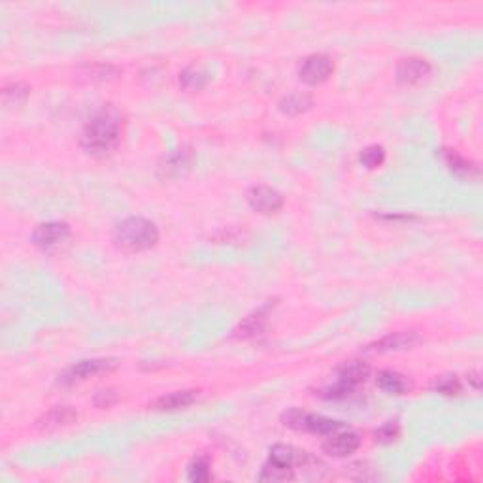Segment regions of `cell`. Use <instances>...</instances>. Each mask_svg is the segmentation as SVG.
I'll return each mask as SVG.
<instances>
[{
	"label": "cell",
	"instance_id": "1",
	"mask_svg": "<svg viewBox=\"0 0 483 483\" xmlns=\"http://www.w3.org/2000/svg\"><path fill=\"white\" fill-rule=\"evenodd\" d=\"M123 131V116L113 106L98 110L81 132V148L91 155L104 157L116 150Z\"/></svg>",
	"mask_w": 483,
	"mask_h": 483
},
{
	"label": "cell",
	"instance_id": "2",
	"mask_svg": "<svg viewBox=\"0 0 483 483\" xmlns=\"http://www.w3.org/2000/svg\"><path fill=\"white\" fill-rule=\"evenodd\" d=\"M113 242L119 249L129 253L145 251L159 242V230L144 217H127L113 230Z\"/></svg>",
	"mask_w": 483,
	"mask_h": 483
},
{
	"label": "cell",
	"instance_id": "3",
	"mask_svg": "<svg viewBox=\"0 0 483 483\" xmlns=\"http://www.w3.org/2000/svg\"><path fill=\"white\" fill-rule=\"evenodd\" d=\"M368 374H370V368L365 363H361V361H351V363H346L344 366H340L338 381H336V386L333 389H328L326 399H344L355 387L365 383Z\"/></svg>",
	"mask_w": 483,
	"mask_h": 483
},
{
	"label": "cell",
	"instance_id": "4",
	"mask_svg": "<svg viewBox=\"0 0 483 483\" xmlns=\"http://www.w3.org/2000/svg\"><path fill=\"white\" fill-rule=\"evenodd\" d=\"M116 361L111 359H89V361H79L78 365H74L72 368H68L63 376H59L61 386H74V383H79L84 379L91 378L95 374L106 372V370H111L116 368Z\"/></svg>",
	"mask_w": 483,
	"mask_h": 483
},
{
	"label": "cell",
	"instance_id": "5",
	"mask_svg": "<svg viewBox=\"0 0 483 483\" xmlns=\"http://www.w3.org/2000/svg\"><path fill=\"white\" fill-rule=\"evenodd\" d=\"M333 70L334 65L331 57L317 53V55H310L308 59H304L299 70V78L306 85H321L331 78Z\"/></svg>",
	"mask_w": 483,
	"mask_h": 483
},
{
	"label": "cell",
	"instance_id": "6",
	"mask_svg": "<svg viewBox=\"0 0 483 483\" xmlns=\"http://www.w3.org/2000/svg\"><path fill=\"white\" fill-rule=\"evenodd\" d=\"M70 236V227L66 223H44L38 229L34 230L33 242L44 251H52V249L59 248L61 244H65Z\"/></svg>",
	"mask_w": 483,
	"mask_h": 483
},
{
	"label": "cell",
	"instance_id": "7",
	"mask_svg": "<svg viewBox=\"0 0 483 483\" xmlns=\"http://www.w3.org/2000/svg\"><path fill=\"white\" fill-rule=\"evenodd\" d=\"M421 342V336H419L415 331H400V333H393L383 336L378 342H374L370 346L366 347L368 353H393V351H404V349H410V347L418 346Z\"/></svg>",
	"mask_w": 483,
	"mask_h": 483
},
{
	"label": "cell",
	"instance_id": "8",
	"mask_svg": "<svg viewBox=\"0 0 483 483\" xmlns=\"http://www.w3.org/2000/svg\"><path fill=\"white\" fill-rule=\"evenodd\" d=\"M248 204L255 212L259 214H264V216H270V214H276L278 209L283 206V196L278 193L272 187H267V185H257V187H251L248 191Z\"/></svg>",
	"mask_w": 483,
	"mask_h": 483
},
{
	"label": "cell",
	"instance_id": "9",
	"mask_svg": "<svg viewBox=\"0 0 483 483\" xmlns=\"http://www.w3.org/2000/svg\"><path fill=\"white\" fill-rule=\"evenodd\" d=\"M361 438L355 434V432H340V434H334L326 440L323 444V451L331 457L342 459L349 457L351 453L359 450Z\"/></svg>",
	"mask_w": 483,
	"mask_h": 483
},
{
	"label": "cell",
	"instance_id": "10",
	"mask_svg": "<svg viewBox=\"0 0 483 483\" xmlns=\"http://www.w3.org/2000/svg\"><path fill=\"white\" fill-rule=\"evenodd\" d=\"M429 72H431V65L425 59L419 57L402 59L397 66V81L402 85H413L421 81Z\"/></svg>",
	"mask_w": 483,
	"mask_h": 483
},
{
	"label": "cell",
	"instance_id": "11",
	"mask_svg": "<svg viewBox=\"0 0 483 483\" xmlns=\"http://www.w3.org/2000/svg\"><path fill=\"white\" fill-rule=\"evenodd\" d=\"M378 387L387 395H404V393L410 391L411 383L408 381L406 376L399 372H393V370H381L378 374Z\"/></svg>",
	"mask_w": 483,
	"mask_h": 483
},
{
	"label": "cell",
	"instance_id": "12",
	"mask_svg": "<svg viewBox=\"0 0 483 483\" xmlns=\"http://www.w3.org/2000/svg\"><path fill=\"white\" fill-rule=\"evenodd\" d=\"M196 397H198V391L170 393V395H164V397L155 400V402H153V408L161 411L180 410V408H187L189 404H193L196 400Z\"/></svg>",
	"mask_w": 483,
	"mask_h": 483
},
{
	"label": "cell",
	"instance_id": "13",
	"mask_svg": "<svg viewBox=\"0 0 483 483\" xmlns=\"http://www.w3.org/2000/svg\"><path fill=\"white\" fill-rule=\"evenodd\" d=\"M444 161L445 164L450 166V170L453 174H457L461 177H477L480 176V170L472 161L464 159L459 155L457 151H444Z\"/></svg>",
	"mask_w": 483,
	"mask_h": 483
},
{
	"label": "cell",
	"instance_id": "14",
	"mask_svg": "<svg viewBox=\"0 0 483 483\" xmlns=\"http://www.w3.org/2000/svg\"><path fill=\"white\" fill-rule=\"evenodd\" d=\"M312 102L314 100L306 93H293V95L281 98L278 106H280L281 113H285V116H301L312 108Z\"/></svg>",
	"mask_w": 483,
	"mask_h": 483
},
{
	"label": "cell",
	"instance_id": "15",
	"mask_svg": "<svg viewBox=\"0 0 483 483\" xmlns=\"http://www.w3.org/2000/svg\"><path fill=\"white\" fill-rule=\"evenodd\" d=\"M74 419H76V411L68 406H63V408H53L52 411H47L36 425L40 429H57V427L70 425Z\"/></svg>",
	"mask_w": 483,
	"mask_h": 483
},
{
	"label": "cell",
	"instance_id": "16",
	"mask_svg": "<svg viewBox=\"0 0 483 483\" xmlns=\"http://www.w3.org/2000/svg\"><path fill=\"white\" fill-rule=\"evenodd\" d=\"M191 166V155L187 151H177L174 155L164 159V163L159 166L164 177H177L182 176L185 170Z\"/></svg>",
	"mask_w": 483,
	"mask_h": 483
},
{
	"label": "cell",
	"instance_id": "17",
	"mask_svg": "<svg viewBox=\"0 0 483 483\" xmlns=\"http://www.w3.org/2000/svg\"><path fill=\"white\" fill-rule=\"evenodd\" d=\"M342 423L334 421V419L323 418V415H314V413H306V421H304V431L314 432V434H333V432L340 431Z\"/></svg>",
	"mask_w": 483,
	"mask_h": 483
},
{
	"label": "cell",
	"instance_id": "18",
	"mask_svg": "<svg viewBox=\"0 0 483 483\" xmlns=\"http://www.w3.org/2000/svg\"><path fill=\"white\" fill-rule=\"evenodd\" d=\"M261 482H287V480H293V468L291 466H281V464L270 463L264 464L261 476H259Z\"/></svg>",
	"mask_w": 483,
	"mask_h": 483
},
{
	"label": "cell",
	"instance_id": "19",
	"mask_svg": "<svg viewBox=\"0 0 483 483\" xmlns=\"http://www.w3.org/2000/svg\"><path fill=\"white\" fill-rule=\"evenodd\" d=\"M180 84L187 91H200L204 85L208 84V76L200 68H187V70H183Z\"/></svg>",
	"mask_w": 483,
	"mask_h": 483
},
{
	"label": "cell",
	"instance_id": "20",
	"mask_svg": "<svg viewBox=\"0 0 483 483\" xmlns=\"http://www.w3.org/2000/svg\"><path fill=\"white\" fill-rule=\"evenodd\" d=\"M187 480L193 483H204L212 480V470H209V461L206 457L195 459L187 468Z\"/></svg>",
	"mask_w": 483,
	"mask_h": 483
},
{
	"label": "cell",
	"instance_id": "21",
	"mask_svg": "<svg viewBox=\"0 0 483 483\" xmlns=\"http://www.w3.org/2000/svg\"><path fill=\"white\" fill-rule=\"evenodd\" d=\"M359 159L361 163H363V166H366L368 170L378 168V166H381L383 161H386V150H383L381 145H368V148H365V150L361 151Z\"/></svg>",
	"mask_w": 483,
	"mask_h": 483
},
{
	"label": "cell",
	"instance_id": "22",
	"mask_svg": "<svg viewBox=\"0 0 483 483\" xmlns=\"http://www.w3.org/2000/svg\"><path fill=\"white\" fill-rule=\"evenodd\" d=\"M270 461L276 464H281V466H291L293 468L294 461H296V453L291 445L278 444L270 450Z\"/></svg>",
	"mask_w": 483,
	"mask_h": 483
},
{
	"label": "cell",
	"instance_id": "23",
	"mask_svg": "<svg viewBox=\"0 0 483 483\" xmlns=\"http://www.w3.org/2000/svg\"><path fill=\"white\" fill-rule=\"evenodd\" d=\"M432 389L436 393H440V395L453 397V395H459V393H461V381H459L455 376H440V378L434 379Z\"/></svg>",
	"mask_w": 483,
	"mask_h": 483
},
{
	"label": "cell",
	"instance_id": "24",
	"mask_svg": "<svg viewBox=\"0 0 483 483\" xmlns=\"http://www.w3.org/2000/svg\"><path fill=\"white\" fill-rule=\"evenodd\" d=\"M264 321H267V310H261V312H257V314L249 315L248 319L240 325L242 334H244V336H253V334L261 333L262 326H264Z\"/></svg>",
	"mask_w": 483,
	"mask_h": 483
},
{
	"label": "cell",
	"instance_id": "25",
	"mask_svg": "<svg viewBox=\"0 0 483 483\" xmlns=\"http://www.w3.org/2000/svg\"><path fill=\"white\" fill-rule=\"evenodd\" d=\"M283 425L293 429V431H304V421H306V411L302 410H289L281 418Z\"/></svg>",
	"mask_w": 483,
	"mask_h": 483
},
{
	"label": "cell",
	"instance_id": "26",
	"mask_svg": "<svg viewBox=\"0 0 483 483\" xmlns=\"http://www.w3.org/2000/svg\"><path fill=\"white\" fill-rule=\"evenodd\" d=\"M400 436V427L397 423H386L381 429L376 431V440L378 442H383V444H391L397 438Z\"/></svg>",
	"mask_w": 483,
	"mask_h": 483
},
{
	"label": "cell",
	"instance_id": "27",
	"mask_svg": "<svg viewBox=\"0 0 483 483\" xmlns=\"http://www.w3.org/2000/svg\"><path fill=\"white\" fill-rule=\"evenodd\" d=\"M98 397H102V399H104V400H100V402H97L100 408H108V406L113 404V402H116V399H118V397H116V395H113L111 391H100L98 393Z\"/></svg>",
	"mask_w": 483,
	"mask_h": 483
}]
</instances>
